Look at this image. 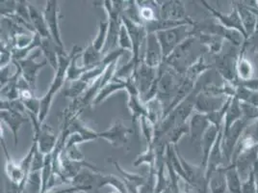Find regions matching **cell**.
I'll use <instances>...</instances> for the list:
<instances>
[{
	"instance_id": "15",
	"label": "cell",
	"mask_w": 258,
	"mask_h": 193,
	"mask_svg": "<svg viewBox=\"0 0 258 193\" xmlns=\"http://www.w3.org/2000/svg\"><path fill=\"white\" fill-rule=\"evenodd\" d=\"M1 146L4 151V155L6 158L5 172L9 181L15 184L20 185L22 189H25V186L27 184V176L23 171L20 162H16L12 160L11 156L8 153V149L6 147V144L4 142L2 135H1Z\"/></svg>"
},
{
	"instance_id": "45",
	"label": "cell",
	"mask_w": 258,
	"mask_h": 193,
	"mask_svg": "<svg viewBox=\"0 0 258 193\" xmlns=\"http://www.w3.org/2000/svg\"><path fill=\"white\" fill-rule=\"evenodd\" d=\"M234 84L244 86V87H246V88L249 89V90L258 92V78H252V79L247 80V81H239V80H237Z\"/></svg>"
},
{
	"instance_id": "12",
	"label": "cell",
	"mask_w": 258,
	"mask_h": 193,
	"mask_svg": "<svg viewBox=\"0 0 258 193\" xmlns=\"http://www.w3.org/2000/svg\"><path fill=\"white\" fill-rule=\"evenodd\" d=\"M143 62L147 66L154 69H159L164 64L161 45L155 33L148 34Z\"/></svg>"
},
{
	"instance_id": "31",
	"label": "cell",
	"mask_w": 258,
	"mask_h": 193,
	"mask_svg": "<svg viewBox=\"0 0 258 193\" xmlns=\"http://www.w3.org/2000/svg\"><path fill=\"white\" fill-rule=\"evenodd\" d=\"M185 134H189V124L188 122L177 124L174 126L168 133H166L164 136H155V137H163L167 142L168 145L177 146V143L179 140L182 138Z\"/></svg>"
},
{
	"instance_id": "42",
	"label": "cell",
	"mask_w": 258,
	"mask_h": 193,
	"mask_svg": "<svg viewBox=\"0 0 258 193\" xmlns=\"http://www.w3.org/2000/svg\"><path fill=\"white\" fill-rule=\"evenodd\" d=\"M0 55H1V60H0L1 69L9 66L11 64V62H13V50L9 45L2 42H1V47H0Z\"/></svg>"
},
{
	"instance_id": "10",
	"label": "cell",
	"mask_w": 258,
	"mask_h": 193,
	"mask_svg": "<svg viewBox=\"0 0 258 193\" xmlns=\"http://www.w3.org/2000/svg\"><path fill=\"white\" fill-rule=\"evenodd\" d=\"M41 51H36V53H32L28 57L21 61H16L22 71V76L25 79V81L30 85L31 89L35 92L37 77L39 72L43 69L44 66L48 64L46 60L42 62H37L36 58L41 54Z\"/></svg>"
},
{
	"instance_id": "19",
	"label": "cell",
	"mask_w": 258,
	"mask_h": 193,
	"mask_svg": "<svg viewBox=\"0 0 258 193\" xmlns=\"http://www.w3.org/2000/svg\"><path fill=\"white\" fill-rule=\"evenodd\" d=\"M224 128V127H223ZM218 129L215 126L211 125L208 129L206 130V132L202 139L201 142V147L200 149L202 151V162H201V166L203 167L204 170H206V166H207V161H208V158L209 155L211 153V151L213 149L214 145H215L216 141L218 139L219 133L220 131L223 129Z\"/></svg>"
},
{
	"instance_id": "6",
	"label": "cell",
	"mask_w": 258,
	"mask_h": 193,
	"mask_svg": "<svg viewBox=\"0 0 258 193\" xmlns=\"http://www.w3.org/2000/svg\"><path fill=\"white\" fill-rule=\"evenodd\" d=\"M43 17L54 42L60 47L64 49L60 30V19L62 16L60 15L59 2L57 0H47L45 2Z\"/></svg>"
},
{
	"instance_id": "9",
	"label": "cell",
	"mask_w": 258,
	"mask_h": 193,
	"mask_svg": "<svg viewBox=\"0 0 258 193\" xmlns=\"http://www.w3.org/2000/svg\"><path fill=\"white\" fill-rule=\"evenodd\" d=\"M201 3L205 6L207 9V11L209 12V14L212 16V18L215 19L217 22H219L221 25H223L224 27L228 28V29H234L237 30L241 34L244 35V37L247 40V34L245 32L244 26L241 22L239 13L237 10L236 6L234 5L231 9V11L228 14H223L221 12L217 11L212 6H210L206 1H201Z\"/></svg>"
},
{
	"instance_id": "33",
	"label": "cell",
	"mask_w": 258,
	"mask_h": 193,
	"mask_svg": "<svg viewBox=\"0 0 258 193\" xmlns=\"http://www.w3.org/2000/svg\"><path fill=\"white\" fill-rule=\"evenodd\" d=\"M122 17L139 25H145L140 15V8L137 1H125Z\"/></svg>"
},
{
	"instance_id": "27",
	"label": "cell",
	"mask_w": 258,
	"mask_h": 193,
	"mask_svg": "<svg viewBox=\"0 0 258 193\" xmlns=\"http://www.w3.org/2000/svg\"><path fill=\"white\" fill-rule=\"evenodd\" d=\"M243 118V111L241 108L240 101L236 98H232L229 107L226 111V117L224 121V132L230 129L237 121Z\"/></svg>"
},
{
	"instance_id": "21",
	"label": "cell",
	"mask_w": 258,
	"mask_h": 193,
	"mask_svg": "<svg viewBox=\"0 0 258 193\" xmlns=\"http://www.w3.org/2000/svg\"><path fill=\"white\" fill-rule=\"evenodd\" d=\"M126 86H127V82L126 79H121L118 78L116 75L115 77L108 83L107 85L104 86L99 93L97 94L96 99L94 100L93 106L97 107L98 105L102 104L103 102H105L109 96L113 95L114 93L120 91V90H126Z\"/></svg>"
},
{
	"instance_id": "39",
	"label": "cell",
	"mask_w": 258,
	"mask_h": 193,
	"mask_svg": "<svg viewBox=\"0 0 258 193\" xmlns=\"http://www.w3.org/2000/svg\"><path fill=\"white\" fill-rule=\"evenodd\" d=\"M0 110H8V111H15V112H20L22 114L27 115V110L24 107L22 100H14V101H7V100H1L0 103Z\"/></svg>"
},
{
	"instance_id": "44",
	"label": "cell",
	"mask_w": 258,
	"mask_h": 193,
	"mask_svg": "<svg viewBox=\"0 0 258 193\" xmlns=\"http://www.w3.org/2000/svg\"><path fill=\"white\" fill-rule=\"evenodd\" d=\"M241 104V108L243 111V118L246 119L247 121H254L258 120V108H255L253 106H250L246 103L240 102Z\"/></svg>"
},
{
	"instance_id": "16",
	"label": "cell",
	"mask_w": 258,
	"mask_h": 193,
	"mask_svg": "<svg viewBox=\"0 0 258 193\" xmlns=\"http://www.w3.org/2000/svg\"><path fill=\"white\" fill-rule=\"evenodd\" d=\"M189 135L193 145L201 147V142L206 130L211 126L207 115L195 111L188 120Z\"/></svg>"
},
{
	"instance_id": "3",
	"label": "cell",
	"mask_w": 258,
	"mask_h": 193,
	"mask_svg": "<svg viewBox=\"0 0 258 193\" xmlns=\"http://www.w3.org/2000/svg\"><path fill=\"white\" fill-rule=\"evenodd\" d=\"M193 26L190 24H184L172 29L155 33L161 45L164 62L178 45L191 36H195Z\"/></svg>"
},
{
	"instance_id": "8",
	"label": "cell",
	"mask_w": 258,
	"mask_h": 193,
	"mask_svg": "<svg viewBox=\"0 0 258 193\" xmlns=\"http://www.w3.org/2000/svg\"><path fill=\"white\" fill-rule=\"evenodd\" d=\"M131 133H133V129L126 127L118 119L113 122L109 129L98 132V138L106 140L113 147L119 148L128 142L129 134Z\"/></svg>"
},
{
	"instance_id": "1",
	"label": "cell",
	"mask_w": 258,
	"mask_h": 193,
	"mask_svg": "<svg viewBox=\"0 0 258 193\" xmlns=\"http://www.w3.org/2000/svg\"><path fill=\"white\" fill-rule=\"evenodd\" d=\"M206 54L208 52L205 45L201 43L196 36H191L178 45L164 63L177 74L184 75L195 62Z\"/></svg>"
},
{
	"instance_id": "23",
	"label": "cell",
	"mask_w": 258,
	"mask_h": 193,
	"mask_svg": "<svg viewBox=\"0 0 258 193\" xmlns=\"http://www.w3.org/2000/svg\"><path fill=\"white\" fill-rule=\"evenodd\" d=\"M29 14H30L31 24L35 32L37 33L42 39L52 38L47 28L46 22L43 17V13H41L40 10L37 9L35 6L29 4Z\"/></svg>"
},
{
	"instance_id": "24",
	"label": "cell",
	"mask_w": 258,
	"mask_h": 193,
	"mask_svg": "<svg viewBox=\"0 0 258 193\" xmlns=\"http://www.w3.org/2000/svg\"><path fill=\"white\" fill-rule=\"evenodd\" d=\"M145 104L147 108V117L157 128L165 117V107L163 103L157 96H155Z\"/></svg>"
},
{
	"instance_id": "34",
	"label": "cell",
	"mask_w": 258,
	"mask_h": 193,
	"mask_svg": "<svg viewBox=\"0 0 258 193\" xmlns=\"http://www.w3.org/2000/svg\"><path fill=\"white\" fill-rule=\"evenodd\" d=\"M97 27H98V29H97V36L94 39V41L92 42V44L95 46V49L97 50L98 52L102 53L103 50H104L106 41H107L108 27H109L108 21L100 20L98 22Z\"/></svg>"
},
{
	"instance_id": "11",
	"label": "cell",
	"mask_w": 258,
	"mask_h": 193,
	"mask_svg": "<svg viewBox=\"0 0 258 193\" xmlns=\"http://www.w3.org/2000/svg\"><path fill=\"white\" fill-rule=\"evenodd\" d=\"M228 99L225 95H214L202 91L197 98L195 111L208 115L224 108Z\"/></svg>"
},
{
	"instance_id": "22",
	"label": "cell",
	"mask_w": 258,
	"mask_h": 193,
	"mask_svg": "<svg viewBox=\"0 0 258 193\" xmlns=\"http://www.w3.org/2000/svg\"><path fill=\"white\" fill-rule=\"evenodd\" d=\"M254 66L246 56V50L241 49V53L236 63L237 79L239 81H247L254 78Z\"/></svg>"
},
{
	"instance_id": "36",
	"label": "cell",
	"mask_w": 258,
	"mask_h": 193,
	"mask_svg": "<svg viewBox=\"0 0 258 193\" xmlns=\"http://www.w3.org/2000/svg\"><path fill=\"white\" fill-rule=\"evenodd\" d=\"M89 86H90L89 84H87L85 81H83L80 78L75 81H72L71 84L68 86V88L64 89V96L74 101L81 95H83L84 92L89 88Z\"/></svg>"
},
{
	"instance_id": "20",
	"label": "cell",
	"mask_w": 258,
	"mask_h": 193,
	"mask_svg": "<svg viewBox=\"0 0 258 193\" xmlns=\"http://www.w3.org/2000/svg\"><path fill=\"white\" fill-rule=\"evenodd\" d=\"M41 52L44 55L45 60L47 63L52 67L54 71L56 72L59 63V55L64 52V49L60 47L57 43H55L52 38H45L42 39L41 43Z\"/></svg>"
},
{
	"instance_id": "38",
	"label": "cell",
	"mask_w": 258,
	"mask_h": 193,
	"mask_svg": "<svg viewBox=\"0 0 258 193\" xmlns=\"http://www.w3.org/2000/svg\"><path fill=\"white\" fill-rule=\"evenodd\" d=\"M118 49L124 51V52H129L132 54V41H131V37L129 35L128 30L126 28V26L124 25V23L122 22L119 33H118Z\"/></svg>"
},
{
	"instance_id": "13",
	"label": "cell",
	"mask_w": 258,
	"mask_h": 193,
	"mask_svg": "<svg viewBox=\"0 0 258 193\" xmlns=\"http://www.w3.org/2000/svg\"><path fill=\"white\" fill-rule=\"evenodd\" d=\"M258 145V120L250 121L244 129L241 138L237 144L236 148L233 153L231 163L236 161L237 158L244 152L250 150ZM230 163V164H231Z\"/></svg>"
},
{
	"instance_id": "41",
	"label": "cell",
	"mask_w": 258,
	"mask_h": 193,
	"mask_svg": "<svg viewBox=\"0 0 258 193\" xmlns=\"http://www.w3.org/2000/svg\"><path fill=\"white\" fill-rule=\"evenodd\" d=\"M22 101L27 112L32 113L34 115L39 117L40 110H41V98L32 96L26 98V99H22Z\"/></svg>"
},
{
	"instance_id": "32",
	"label": "cell",
	"mask_w": 258,
	"mask_h": 193,
	"mask_svg": "<svg viewBox=\"0 0 258 193\" xmlns=\"http://www.w3.org/2000/svg\"><path fill=\"white\" fill-rule=\"evenodd\" d=\"M233 98H236L237 100H239L240 102H243L258 108V92L249 90L244 86L235 84V91H234Z\"/></svg>"
},
{
	"instance_id": "25",
	"label": "cell",
	"mask_w": 258,
	"mask_h": 193,
	"mask_svg": "<svg viewBox=\"0 0 258 193\" xmlns=\"http://www.w3.org/2000/svg\"><path fill=\"white\" fill-rule=\"evenodd\" d=\"M128 101H127V108H128L132 123L135 124L137 120H140L143 116H147V108L146 104L141 98L140 93H129Z\"/></svg>"
},
{
	"instance_id": "46",
	"label": "cell",
	"mask_w": 258,
	"mask_h": 193,
	"mask_svg": "<svg viewBox=\"0 0 258 193\" xmlns=\"http://www.w3.org/2000/svg\"><path fill=\"white\" fill-rule=\"evenodd\" d=\"M109 193H120V192H119V191H118V190H116V189H115V190H113V191H111V192H109Z\"/></svg>"
},
{
	"instance_id": "4",
	"label": "cell",
	"mask_w": 258,
	"mask_h": 193,
	"mask_svg": "<svg viewBox=\"0 0 258 193\" xmlns=\"http://www.w3.org/2000/svg\"><path fill=\"white\" fill-rule=\"evenodd\" d=\"M241 53V49L230 44L229 51L214 55L213 62L214 69L217 73L223 77V79L234 84L237 80L236 63L238 57Z\"/></svg>"
},
{
	"instance_id": "29",
	"label": "cell",
	"mask_w": 258,
	"mask_h": 193,
	"mask_svg": "<svg viewBox=\"0 0 258 193\" xmlns=\"http://www.w3.org/2000/svg\"><path fill=\"white\" fill-rule=\"evenodd\" d=\"M103 56H104V54L96 50L95 46L91 43L85 50H83V53L81 55L82 67L86 68L88 70L93 69L98 65H100L102 59H103Z\"/></svg>"
},
{
	"instance_id": "40",
	"label": "cell",
	"mask_w": 258,
	"mask_h": 193,
	"mask_svg": "<svg viewBox=\"0 0 258 193\" xmlns=\"http://www.w3.org/2000/svg\"><path fill=\"white\" fill-rule=\"evenodd\" d=\"M0 3H1L0 12H1V16L3 19H11L14 16H16L18 1L3 0Z\"/></svg>"
},
{
	"instance_id": "14",
	"label": "cell",
	"mask_w": 258,
	"mask_h": 193,
	"mask_svg": "<svg viewBox=\"0 0 258 193\" xmlns=\"http://www.w3.org/2000/svg\"><path fill=\"white\" fill-rule=\"evenodd\" d=\"M160 3L161 4H159V19L164 21L173 22H183L191 19L187 16L185 4L182 1L171 0Z\"/></svg>"
},
{
	"instance_id": "17",
	"label": "cell",
	"mask_w": 258,
	"mask_h": 193,
	"mask_svg": "<svg viewBox=\"0 0 258 193\" xmlns=\"http://www.w3.org/2000/svg\"><path fill=\"white\" fill-rule=\"evenodd\" d=\"M0 118H1V122H3L11 130L13 137H14V144L15 146H17L19 142V131L22 128V125L30 122L28 115L22 114L20 112H15V111L3 110L0 113Z\"/></svg>"
},
{
	"instance_id": "35",
	"label": "cell",
	"mask_w": 258,
	"mask_h": 193,
	"mask_svg": "<svg viewBox=\"0 0 258 193\" xmlns=\"http://www.w3.org/2000/svg\"><path fill=\"white\" fill-rule=\"evenodd\" d=\"M156 160H157L156 151L152 145L150 147H146V151L137 157V159L133 162V165L137 167L142 164H148L149 169H151V168H155Z\"/></svg>"
},
{
	"instance_id": "5",
	"label": "cell",
	"mask_w": 258,
	"mask_h": 193,
	"mask_svg": "<svg viewBox=\"0 0 258 193\" xmlns=\"http://www.w3.org/2000/svg\"><path fill=\"white\" fill-rule=\"evenodd\" d=\"M158 73H159V69L151 68L145 64L142 60L138 68L133 74L141 98L145 103L155 98L153 89L158 76Z\"/></svg>"
},
{
	"instance_id": "47",
	"label": "cell",
	"mask_w": 258,
	"mask_h": 193,
	"mask_svg": "<svg viewBox=\"0 0 258 193\" xmlns=\"http://www.w3.org/2000/svg\"><path fill=\"white\" fill-rule=\"evenodd\" d=\"M257 160H258V156H257Z\"/></svg>"
},
{
	"instance_id": "7",
	"label": "cell",
	"mask_w": 258,
	"mask_h": 193,
	"mask_svg": "<svg viewBox=\"0 0 258 193\" xmlns=\"http://www.w3.org/2000/svg\"><path fill=\"white\" fill-rule=\"evenodd\" d=\"M248 123L249 121L242 118L237 121L236 123L226 132L223 133L222 148H223V153H224V157L226 159L227 166L231 163V159H232L234 150L236 148L237 144Z\"/></svg>"
},
{
	"instance_id": "30",
	"label": "cell",
	"mask_w": 258,
	"mask_h": 193,
	"mask_svg": "<svg viewBox=\"0 0 258 193\" xmlns=\"http://www.w3.org/2000/svg\"><path fill=\"white\" fill-rule=\"evenodd\" d=\"M226 175V182H227V190L229 193H243L242 192V180L240 175L237 171L236 167L234 164H229L225 167Z\"/></svg>"
},
{
	"instance_id": "26",
	"label": "cell",
	"mask_w": 258,
	"mask_h": 193,
	"mask_svg": "<svg viewBox=\"0 0 258 193\" xmlns=\"http://www.w3.org/2000/svg\"><path fill=\"white\" fill-rule=\"evenodd\" d=\"M74 47H75V55H74V57L70 63V66L68 68V71H67V81H71V82L81 78V76L84 75L87 71H89L86 68L77 65V60H78L79 56L82 55L83 49L77 44H75Z\"/></svg>"
},
{
	"instance_id": "37",
	"label": "cell",
	"mask_w": 258,
	"mask_h": 193,
	"mask_svg": "<svg viewBox=\"0 0 258 193\" xmlns=\"http://www.w3.org/2000/svg\"><path fill=\"white\" fill-rule=\"evenodd\" d=\"M139 122H140L141 131L144 138L146 140L147 147L152 146L155 138L156 127L151 123L147 116H143L139 120Z\"/></svg>"
},
{
	"instance_id": "2",
	"label": "cell",
	"mask_w": 258,
	"mask_h": 193,
	"mask_svg": "<svg viewBox=\"0 0 258 193\" xmlns=\"http://www.w3.org/2000/svg\"><path fill=\"white\" fill-rule=\"evenodd\" d=\"M74 55H75V47H73L70 54L63 53L59 55V63H58V68L55 72L53 80L49 86L47 92L45 93V95L41 99V110L39 114V121L42 125L44 124V120L49 113L54 96L63 87L64 81H67V71Z\"/></svg>"
},
{
	"instance_id": "18",
	"label": "cell",
	"mask_w": 258,
	"mask_h": 193,
	"mask_svg": "<svg viewBox=\"0 0 258 193\" xmlns=\"http://www.w3.org/2000/svg\"><path fill=\"white\" fill-rule=\"evenodd\" d=\"M236 3L235 6L239 13L242 24L244 26L245 32L247 34V38L248 39L255 32V29L257 27V16L249 7H247L244 3V1H238Z\"/></svg>"
},
{
	"instance_id": "28",
	"label": "cell",
	"mask_w": 258,
	"mask_h": 193,
	"mask_svg": "<svg viewBox=\"0 0 258 193\" xmlns=\"http://www.w3.org/2000/svg\"><path fill=\"white\" fill-rule=\"evenodd\" d=\"M208 189L211 193H226L227 182L225 167L214 172L208 180Z\"/></svg>"
},
{
	"instance_id": "43",
	"label": "cell",
	"mask_w": 258,
	"mask_h": 193,
	"mask_svg": "<svg viewBox=\"0 0 258 193\" xmlns=\"http://www.w3.org/2000/svg\"><path fill=\"white\" fill-rule=\"evenodd\" d=\"M64 155L67 158L71 161H86L85 156L83 153L79 149V145H73L70 147L64 148Z\"/></svg>"
}]
</instances>
